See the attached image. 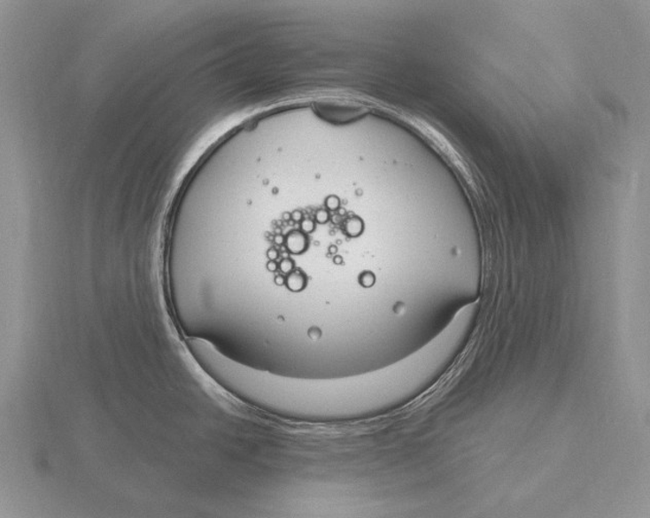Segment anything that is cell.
<instances>
[{
	"mask_svg": "<svg viewBox=\"0 0 650 518\" xmlns=\"http://www.w3.org/2000/svg\"><path fill=\"white\" fill-rule=\"evenodd\" d=\"M314 107L321 118L335 124L348 123L368 112L365 105L343 99H321L315 102Z\"/></svg>",
	"mask_w": 650,
	"mask_h": 518,
	"instance_id": "6da1fadb",
	"label": "cell"
}]
</instances>
